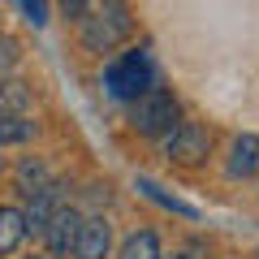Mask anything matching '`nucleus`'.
Returning a JSON list of instances; mask_svg holds the SVG:
<instances>
[{
  "label": "nucleus",
  "mask_w": 259,
  "mask_h": 259,
  "mask_svg": "<svg viewBox=\"0 0 259 259\" xmlns=\"http://www.w3.org/2000/svg\"><path fill=\"white\" fill-rule=\"evenodd\" d=\"M65 190H69V186H65V182H56V177H52V182H48L44 190L26 194V207H22V212H26V229H30V233H39V238H44L48 221H52V216L61 212L65 203H69V194H65Z\"/></svg>",
  "instance_id": "obj_4"
},
{
  "label": "nucleus",
  "mask_w": 259,
  "mask_h": 259,
  "mask_svg": "<svg viewBox=\"0 0 259 259\" xmlns=\"http://www.w3.org/2000/svg\"><path fill=\"white\" fill-rule=\"evenodd\" d=\"M117 259H164V250H160V238L151 229H139V233H130L121 242Z\"/></svg>",
  "instance_id": "obj_11"
},
{
  "label": "nucleus",
  "mask_w": 259,
  "mask_h": 259,
  "mask_svg": "<svg viewBox=\"0 0 259 259\" xmlns=\"http://www.w3.org/2000/svg\"><path fill=\"white\" fill-rule=\"evenodd\" d=\"M104 87H108L112 100H125L134 104L143 91L156 87V69H151V56L147 52H125L121 61H112L104 69Z\"/></svg>",
  "instance_id": "obj_2"
},
{
  "label": "nucleus",
  "mask_w": 259,
  "mask_h": 259,
  "mask_svg": "<svg viewBox=\"0 0 259 259\" xmlns=\"http://www.w3.org/2000/svg\"><path fill=\"white\" fill-rule=\"evenodd\" d=\"M30 108V91L26 82H18V78H0V112H26Z\"/></svg>",
  "instance_id": "obj_14"
},
{
  "label": "nucleus",
  "mask_w": 259,
  "mask_h": 259,
  "mask_svg": "<svg viewBox=\"0 0 259 259\" xmlns=\"http://www.w3.org/2000/svg\"><path fill=\"white\" fill-rule=\"evenodd\" d=\"M13 65H18V44H13L9 35H0V74L13 69Z\"/></svg>",
  "instance_id": "obj_16"
},
{
  "label": "nucleus",
  "mask_w": 259,
  "mask_h": 259,
  "mask_svg": "<svg viewBox=\"0 0 259 259\" xmlns=\"http://www.w3.org/2000/svg\"><path fill=\"white\" fill-rule=\"evenodd\" d=\"M0 168H5V164H0Z\"/></svg>",
  "instance_id": "obj_21"
},
{
  "label": "nucleus",
  "mask_w": 259,
  "mask_h": 259,
  "mask_svg": "<svg viewBox=\"0 0 259 259\" xmlns=\"http://www.w3.org/2000/svg\"><path fill=\"white\" fill-rule=\"evenodd\" d=\"M177 125H182V108H177V100L164 87H151V91H143L130 104V130L143 134V139H164Z\"/></svg>",
  "instance_id": "obj_1"
},
{
  "label": "nucleus",
  "mask_w": 259,
  "mask_h": 259,
  "mask_svg": "<svg viewBox=\"0 0 259 259\" xmlns=\"http://www.w3.org/2000/svg\"><path fill=\"white\" fill-rule=\"evenodd\" d=\"M207 151H212V134H207L199 121H182V125L173 130V134H164V156L173 160V164H203Z\"/></svg>",
  "instance_id": "obj_3"
},
{
  "label": "nucleus",
  "mask_w": 259,
  "mask_h": 259,
  "mask_svg": "<svg viewBox=\"0 0 259 259\" xmlns=\"http://www.w3.org/2000/svg\"><path fill=\"white\" fill-rule=\"evenodd\" d=\"M18 5L26 9V22H35V26L48 22V5H44V0H18Z\"/></svg>",
  "instance_id": "obj_17"
},
{
  "label": "nucleus",
  "mask_w": 259,
  "mask_h": 259,
  "mask_svg": "<svg viewBox=\"0 0 259 259\" xmlns=\"http://www.w3.org/2000/svg\"><path fill=\"white\" fill-rule=\"evenodd\" d=\"M26 212L22 207H0V255H13V250L22 246V238H26Z\"/></svg>",
  "instance_id": "obj_9"
},
{
  "label": "nucleus",
  "mask_w": 259,
  "mask_h": 259,
  "mask_svg": "<svg viewBox=\"0 0 259 259\" xmlns=\"http://www.w3.org/2000/svg\"><path fill=\"white\" fill-rule=\"evenodd\" d=\"M108 250H112V225L104 216H82V229H78L69 259H108Z\"/></svg>",
  "instance_id": "obj_6"
},
{
  "label": "nucleus",
  "mask_w": 259,
  "mask_h": 259,
  "mask_svg": "<svg viewBox=\"0 0 259 259\" xmlns=\"http://www.w3.org/2000/svg\"><path fill=\"white\" fill-rule=\"evenodd\" d=\"M78 229H82V212L65 203L61 212L48 221V229H44V246H48V255H56V259L69 255V250H74V242H78Z\"/></svg>",
  "instance_id": "obj_5"
},
{
  "label": "nucleus",
  "mask_w": 259,
  "mask_h": 259,
  "mask_svg": "<svg viewBox=\"0 0 259 259\" xmlns=\"http://www.w3.org/2000/svg\"><path fill=\"white\" fill-rule=\"evenodd\" d=\"M259 173V134H238L229 147V177L233 182H246Z\"/></svg>",
  "instance_id": "obj_8"
},
{
  "label": "nucleus",
  "mask_w": 259,
  "mask_h": 259,
  "mask_svg": "<svg viewBox=\"0 0 259 259\" xmlns=\"http://www.w3.org/2000/svg\"><path fill=\"white\" fill-rule=\"evenodd\" d=\"M139 190L147 194L151 203H160V207H168V212H177V216H186V221H199V207H190V203H182V199H173V194H164L151 177H139Z\"/></svg>",
  "instance_id": "obj_13"
},
{
  "label": "nucleus",
  "mask_w": 259,
  "mask_h": 259,
  "mask_svg": "<svg viewBox=\"0 0 259 259\" xmlns=\"http://www.w3.org/2000/svg\"><path fill=\"white\" fill-rule=\"evenodd\" d=\"M78 39H82V48L87 52H95V56H104V52H112V48L121 44V30L112 26L108 18H104V13H82V18H78Z\"/></svg>",
  "instance_id": "obj_7"
},
{
  "label": "nucleus",
  "mask_w": 259,
  "mask_h": 259,
  "mask_svg": "<svg viewBox=\"0 0 259 259\" xmlns=\"http://www.w3.org/2000/svg\"><path fill=\"white\" fill-rule=\"evenodd\" d=\"M168 259H194V250H173Z\"/></svg>",
  "instance_id": "obj_19"
},
{
  "label": "nucleus",
  "mask_w": 259,
  "mask_h": 259,
  "mask_svg": "<svg viewBox=\"0 0 259 259\" xmlns=\"http://www.w3.org/2000/svg\"><path fill=\"white\" fill-rule=\"evenodd\" d=\"M35 139V121H26V112H0V147H18V143Z\"/></svg>",
  "instance_id": "obj_12"
},
{
  "label": "nucleus",
  "mask_w": 259,
  "mask_h": 259,
  "mask_svg": "<svg viewBox=\"0 0 259 259\" xmlns=\"http://www.w3.org/2000/svg\"><path fill=\"white\" fill-rule=\"evenodd\" d=\"M13 177H18V190L22 194H35V190H44V186L52 182V168H48L39 156H26L18 168H13Z\"/></svg>",
  "instance_id": "obj_10"
},
{
  "label": "nucleus",
  "mask_w": 259,
  "mask_h": 259,
  "mask_svg": "<svg viewBox=\"0 0 259 259\" xmlns=\"http://www.w3.org/2000/svg\"><path fill=\"white\" fill-rule=\"evenodd\" d=\"M87 5H91V0H61V18L65 22H78L87 13Z\"/></svg>",
  "instance_id": "obj_18"
},
{
  "label": "nucleus",
  "mask_w": 259,
  "mask_h": 259,
  "mask_svg": "<svg viewBox=\"0 0 259 259\" xmlns=\"http://www.w3.org/2000/svg\"><path fill=\"white\" fill-rule=\"evenodd\" d=\"M30 259H48V255H30Z\"/></svg>",
  "instance_id": "obj_20"
},
{
  "label": "nucleus",
  "mask_w": 259,
  "mask_h": 259,
  "mask_svg": "<svg viewBox=\"0 0 259 259\" xmlns=\"http://www.w3.org/2000/svg\"><path fill=\"white\" fill-rule=\"evenodd\" d=\"M100 13H104V18H108L112 26L121 30V35H130V30H134V22H130V5H125V0H104Z\"/></svg>",
  "instance_id": "obj_15"
}]
</instances>
